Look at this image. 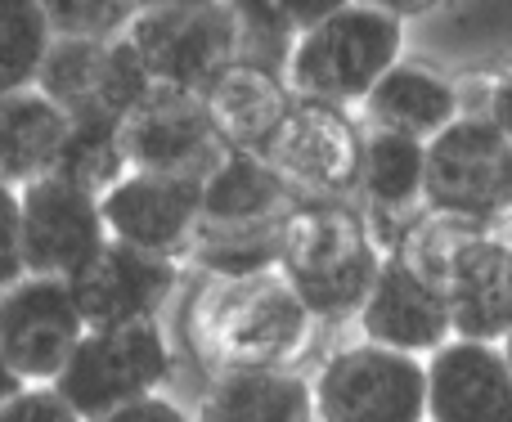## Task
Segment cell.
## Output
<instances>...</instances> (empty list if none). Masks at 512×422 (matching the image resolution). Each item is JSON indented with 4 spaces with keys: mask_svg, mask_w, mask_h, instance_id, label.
I'll list each match as a JSON object with an SVG mask.
<instances>
[{
    "mask_svg": "<svg viewBox=\"0 0 512 422\" xmlns=\"http://www.w3.org/2000/svg\"><path fill=\"white\" fill-rule=\"evenodd\" d=\"M144 5H189V0H144Z\"/></svg>",
    "mask_w": 512,
    "mask_h": 422,
    "instance_id": "cell-32",
    "label": "cell"
},
{
    "mask_svg": "<svg viewBox=\"0 0 512 422\" xmlns=\"http://www.w3.org/2000/svg\"><path fill=\"white\" fill-rule=\"evenodd\" d=\"M441 283L450 297L454 337L499 346L512 333V243L472 229L450 252Z\"/></svg>",
    "mask_w": 512,
    "mask_h": 422,
    "instance_id": "cell-17",
    "label": "cell"
},
{
    "mask_svg": "<svg viewBox=\"0 0 512 422\" xmlns=\"http://www.w3.org/2000/svg\"><path fill=\"white\" fill-rule=\"evenodd\" d=\"M0 422H90L54 382H27L0 400Z\"/></svg>",
    "mask_w": 512,
    "mask_h": 422,
    "instance_id": "cell-27",
    "label": "cell"
},
{
    "mask_svg": "<svg viewBox=\"0 0 512 422\" xmlns=\"http://www.w3.org/2000/svg\"><path fill=\"white\" fill-rule=\"evenodd\" d=\"M86 333L90 324L68 279L23 274L18 283H5V297H0L5 373L23 382H59Z\"/></svg>",
    "mask_w": 512,
    "mask_h": 422,
    "instance_id": "cell-8",
    "label": "cell"
},
{
    "mask_svg": "<svg viewBox=\"0 0 512 422\" xmlns=\"http://www.w3.org/2000/svg\"><path fill=\"white\" fill-rule=\"evenodd\" d=\"M490 117H495L499 126L512 135V68L504 72V77L495 81V90H490V108H486Z\"/></svg>",
    "mask_w": 512,
    "mask_h": 422,
    "instance_id": "cell-30",
    "label": "cell"
},
{
    "mask_svg": "<svg viewBox=\"0 0 512 422\" xmlns=\"http://www.w3.org/2000/svg\"><path fill=\"white\" fill-rule=\"evenodd\" d=\"M126 171H131V158L122 149V122H113V117H72L68 144L59 153L54 176L104 198Z\"/></svg>",
    "mask_w": 512,
    "mask_h": 422,
    "instance_id": "cell-24",
    "label": "cell"
},
{
    "mask_svg": "<svg viewBox=\"0 0 512 422\" xmlns=\"http://www.w3.org/2000/svg\"><path fill=\"white\" fill-rule=\"evenodd\" d=\"M54 36H122L144 0H41Z\"/></svg>",
    "mask_w": 512,
    "mask_h": 422,
    "instance_id": "cell-26",
    "label": "cell"
},
{
    "mask_svg": "<svg viewBox=\"0 0 512 422\" xmlns=\"http://www.w3.org/2000/svg\"><path fill=\"white\" fill-rule=\"evenodd\" d=\"M427 422H512V364L504 346L450 337L427 355Z\"/></svg>",
    "mask_w": 512,
    "mask_h": 422,
    "instance_id": "cell-16",
    "label": "cell"
},
{
    "mask_svg": "<svg viewBox=\"0 0 512 422\" xmlns=\"http://www.w3.org/2000/svg\"><path fill=\"white\" fill-rule=\"evenodd\" d=\"M315 315L288 283V274H207L189 306V342L216 373L288 369L310 346Z\"/></svg>",
    "mask_w": 512,
    "mask_h": 422,
    "instance_id": "cell-1",
    "label": "cell"
},
{
    "mask_svg": "<svg viewBox=\"0 0 512 422\" xmlns=\"http://www.w3.org/2000/svg\"><path fill=\"white\" fill-rule=\"evenodd\" d=\"M99 203H104L108 238L144 252L180 256L194 252L198 220H203V176L126 171Z\"/></svg>",
    "mask_w": 512,
    "mask_h": 422,
    "instance_id": "cell-15",
    "label": "cell"
},
{
    "mask_svg": "<svg viewBox=\"0 0 512 422\" xmlns=\"http://www.w3.org/2000/svg\"><path fill=\"white\" fill-rule=\"evenodd\" d=\"M54 41L59 36H54V23L41 0H0V81L5 90L36 86Z\"/></svg>",
    "mask_w": 512,
    "mask_h": 422,
    "instance_id": "cell-25",
    "label": "cell"
},
{
    "mask_svg": "<svg viewBox=\"0 0 512 422\" xmlns=\"http://www.w3.org/2000/svg\"><path fill=\"white\" fill-rule=\"evenodd\" d=\"M239 14V59L256 63V68H288V54L297 45V36L306 27H315L319 18L337 14L351 0H230Z\"/></svg>",
    "mask_w": 512,
    "mask_h": 422,
    "instance_id": "cell-23",
    "label": "cell"
},
{
    "mask_svg": "<svg viewBox=\"0 0 512 422\" xmlns=\"http://www.w3.org/2000/svg\"><path fill=\"white\" fill-rule=\"evenodd\" d=\"M68 108L54 104L41 86L5 90L0 95V176L5 185H32L54 176L59 153L68 144Z\"/></svg>",
    "mask_w": 512,
    "mask_h": 422,
    "instance_id": "cell-21",
    "label": "cell"
},
{
    "mask_svg": "<svg viewBox=\"0 0 512 422\" xmlns=\"http://www.w3.org/2000/svg\"><path fill=\"white\" fill-rule=\"evenodd\" d=\"M126 36L158 86L207 95L225 68L239 63V14L230 0H189V5H144Z\"/></svg>",
    "mask_w": 512,
    "mask_h": 422,
    "instance_id": "cell-5",
    "label": "cell"
},
{
    "mask_svg": "<svg viewBox=\"0 0 512 422\" xmlns=\"http://www.w3.org/2000/svg\"><path fill=\"white\" fill-rule=\"evenodd\" d=\"M319 422H427V360L378 342L342 346L315 373Z\"/></svg>",
    "mask_w": 512,
    "mask_h": 422,
    "instance_id": "cell-6",
    "label": "cell"
},
{
    "mask_svg": "<svg viewBox=\"0 0 512 422\" xmlns=\"http://www.w3.org/2000/svg\"><path fill=\"white\" fill-rule=\"evenodd\" d=\"M95 422H194V418H189L185 409H180L171 396L153 391V396L131 400V405L113 409V414H104V418H95Z\"/></svg>",
    "mask_w": 512,
    "mask_h": 422,
    "instance_id": "cell-29",
    "label": "cell"
},
{
    "mask_svg": "<svg viewBox=\"0 0 512 422\" xmlns=\"http://www.w3.org/2000/svg\"><path fill=\"white\" fill-rule=\"evenodd\" d=\"M499 346H504V355H508V364H512V333L504 337V342H499Z\"/></svg>",
    "mask_w": 512,
    "mask_h": 422,
    "instance_id": "cell-33",
    "label": "cell"
},
{
    "mask_svg": "<svg viewBox=\"0 0 512 422\" xmlns=\"http://www.w3.org/2000/svg\"><path fill=\"white\" fill-rule=\"evenodd\" d=\"M297 95H292L288 77L256 63H234L207 86V108L216 117V131L230 149L265 153L274 140V131L283 126V117L292 113Z\"/></svg>",
    "mask_w": 512,
    "mask_h": 422,
    "instance_id": "cell-19",
    "label": "cell"
},
{
    "mask_svg": "<svg viewBox=\"0 0 512 422\" xmlns=\"http://www.w3.org/2000/svg\"><path fill=\"white\" fill-rule=\"evenodd\" d=\"M427 211L477 229L512 211V135L490 113H463L427 140Z\"/></svg>",
    "mask_w": 512,
    "mask_h": 422,
    "instance_id": "cell-4",
    "label": "cell"
},
{
    "mask_svg": "<svg viewBox=\"0 0 512 422\" xmlns=\"http://www.w3.org/2000/svg\"><path fill=\"white\" fill-rule=\"evenodd\" d=\"M265 158L301 198H355L360 185L364 135L351 126L346 108L297 99L283 126L274 131Z\"/></svg>",
    "mask_w": 512,
    "mask_h": 422,
    "instance_id": "cell-11",
    "label": "cell"
},
{
    "mask_svg": "<svg viewBox=\"0 0 512 422\" xmlns=\"http://www.w3.org/2000/svg\"><path fill=\"white\" fill-rule=\"evenodd\" d=\"M23 198V261L27 274L72 279L108 243L99 194L63 176H41L18 189Z\"/></svg>",
    "mask_w": 512,
    "mask_h": 422,
    "instance_id": "cell-12",
    "label": "cell"
},
{
    "mask_svg": "<svg viewBox=\"0 0 512 422\" xmlns=\"http://www.w3.org/2000/svg\"><path fill=\"white\" fill-rule=\"evenodd\" d=\"M400 54H405V18L351 0L297 36L283 77L297 99L346 108L364 104L373 86L400 63Z\"/></svg>",
    "mask_w": 512,
    "mask_h": 422,
    "instance_id": "cell-3",
    "label": "cell"
},
{
    "mask_svg": "<svg viewBox=\"0 0 512 422\" xmlns=\"http://www.w3.org/2000/svg\"><path fill=\"white\" fill-rule=\"evenodd\" d=\"M171 369H176V355H171L158 319H149V324L90 328L54 387L95 422L113 414V409L131 405V400L162 391Z\"/></svg>",
    "mask_w": 512,
    "mask_h": 422,
    "instance_id": "cell-7",
    "label": "cell"
},
{
    "mask_svg": "<svg viewBox=\"0 0 512 422\" xmlns=\"http://www.w3.org/2000/svg\"><path fill=\"white\" fill-rule=\"evenodd\" d=\"M122 149L131 171H162V176H207L212 162L230 144L216 131L207 95L176 86H153L131 113L122 117Z\"/></svg>",
    "mask_w": 512,
    "mask_h": 422,
    "instance_id": "cell-10",
    "label": "cell"
},
{
    "mask_svg": "<svg viewBox=\"0 0 512 422\" xmlns=\"http://www.w3.org/2000/svg\"><path fill=\"white\" fill-rule=\"evenodd\" d=\"M315 382L292 369L216 373L194 422H315Z\"/></svg>",
    "mask_w": 512,
    "mask_h": 422,
    "instance_id": "cell-22",
    "label": "cell"
},
{
    "mask_svg": "<svg viewBox=\"0 0 512 422\" xmlns=\"http://www.w3.org/2000/svg\"><path fill=\"white\" fill-rule=\"evenodd\" d=\"M364 113L378 131H400L414 140H436L445 126H454L463 117V95L445 72H436L432 63L400 59L387 77L373 86V95L364 99Z\"/></svg>",
    "mask_w": 512,
    "mask_h": 422,
    "instance_id": "cell-20",
    "label": "cell"
},
{
    "mask_svg": "<svg viewBox=\"0 0 512 422\" xmlns=\"http://www.w3.org/2000/svg\"><path fill=\"white\" fill-rule=\"evenodd\" d=\"M378 234L351 198H301L283 220L279 270L301 292L315 319H355L382 274Z\"/></svg>",
    "mask_w": 512,
    "mask_h": 422,
    "instance_id": "cell-2",
    "label": "cell"
},
{
    "mask_svg": "<svg viewBox=\"0 0 512 422\" xmlns=\"http://www.w3.org/2000/svg\"><path fill=\"white\" fill-rule=\"evenodd\" d=\"M355 203L364 207L369 225L387 220H405L418 225L427 216V144L400 131H378L373 126L364 135V158H360V185H355Z\"/></svg>",
    "mask_w": 512,
    "mask_h": 422,
    "instance_id": "cell-18",
    "label": "cell"
},
{
    "mask_svg": "<svg viewBox=\"0 0 512 422\" xmlns=\"http://www.w3.org/2000/svg\"><path fill=\"white\" fill-rule=\"evenodd\" d=\"M364 5H378L396 18H418V14H436V9H445L450 0H364Z\"/></svg>",
    "mask_w": 512,
    "mask_h": 422,
    "instance_id": "cell-31",
    "label": "cell"
},
{
    "mask_svg": "<svg viewBox=\"0 0 512 422\" xmlns=\"http://www.w3.org/2000/svg\"><path fill=\"white\" fill-rule=\"evenodd\" d=\"M72 292L81 301V315L90 328H117V324H149L162 315L180 283L176 256L144 252V247L108 238L77 274Z\"/></svg>",
    "mask_w": 512,
    "mask_h": 422,
    "instance_id": "cell-14",
    "label": "cell"
},
{
    "mask_svg": "<svg viewBox=\"0 0 512 422\" xmlns=\"http://www.w3.org/2000/svg\"><path fill=\"white\" fill-rule=\"evenodd\" d=\"M355 324H360L364 342L391 346V351H405V355H423V360L454 337L445 283L405 252H387L382 274L373 283L364 310L355 315Z\"/></svg>",
    "mask_w": 512,
    "mask_h": 422,
    "instance_id": "cell-13",
    "label": "cell"
},
{
    "mask_svg": "<svg viewBox=\"0 0 512 422\" xmlns=\"http://www.w3.org/2000/svg\"><path fill=\"white\" fill-rule=\"evenodd\" d=\"M23 274V198H18V185H5L0 189V279L18 283Z\"/></svg>",
    "mask_w": 512,
    "mask_h": 422,
    "instance_id": "cell-28",
    "label": "cell"
},
{
    "mask_svg": "<svg viewBox=\"0 0 512 422\" xmlns=\"http://www.w3.org/2000/svg\"><path fill=\"white\" fill-rule=\"evenodd\" d=\"M36 86L68 108V117L122 122L158 81L149 77L131 36H59L41 63Z\"/></svg>",
    "mask_w": 512,
    "mask_h": 422,
    "instance_id": "cell-9",
    "label": "cell"
}]
</instances>
